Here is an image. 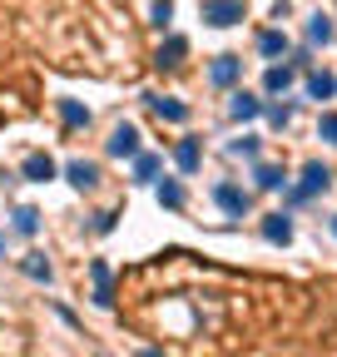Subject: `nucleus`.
I'll use <instances>...</instances> for the list:
<instances>
[{
  "label": "nucleus",
  "instance_id": "obj_1",
  "mask_svg": "<svg viewBox=\"0 0 337 357\" xmlns=\"http://www.w3.org/2000/svg\"><path fill=\"white\" fill-rule=\"evenodd\" d=\"M198 15H203V25L228 30V25H243L248 6H243V0H203V6H198Z\"/></svg>",
  "mask_w": 337,
  "mask_h": 357
},
{
  "label": "nucleus",
  "instance_id": "obj_2",
  "mask_svg": "<svg viewBox=\"0 0 337 357\" xmlns=\"http://www.w3.org/2000/svg\"><path fill=\"white\" fill-rule=\"evenodd\" d=\"M332 189V169L327 164H308L303 169V184L288 194V204H308V199H318V194H327Z\"/></svg>",
  "mask_w": 337,
  "mask_h": 357
},
{
  "label": "nucleus",
  "instance_id": "obj_3",
  "mask_svg": "<svg viewBox=\"0 0 337 357\" xmlns=\"http://www.w3.org/2000/svg\"><path fill=\"white\" fill-rule=\"evenodd\" d=\"M214 204L228 213V218H243L248 208H253V199H248V189H238V184H214Z\"/></svg>",
  "mask_w": 337,
  "mask_h": 357
},
{
  "label": "nucleus",
  "instance_id": "obj_4",
  "mask_svg": "<svg viewBox=\"0 0 337 357\" xmlns=\"http://www.w3.org/2000/svg\"><path fill=\"white\" fill-rule=\"evenodd\" d=\"M104 154H114V159H134V154H139V129H134V124H114V134L104 139Z\"/></svg>",
  "mask_w": 337,
  "mask_h": 357
},
{
  "label": "nucleus",
  "instance_id": "obj_5",
  "mask_svg": "<svg viewBox=\"0 0 337 357\" xmlns=\"http://www.w3.org/2000/svg\"><path fill=\"white\" fill-rule=\"evenodd\" d=\"M65 178H70L79 194H95V189H100V164H90V159H70V164H65Z\"/></svg>",
  "mask_w": 337,
  "mask_h": 357
},
{
  "label": "nucleus",
  "instance_id": "obj_6",
  "mask_svg": "<svg viewBox=\"0 0 337 357\" xmlns=\"http://www.w3.org/2000/svg\"><path fill=\"white\" fill-rule=\"evenodd\" d=\"M144 100H149V109H154L159 119H168V124H189V114H194V109H189L184 100H174V95H144Z\"/></svg>",
  "mask_w": 337,
  "mask_h": 357
},
{
  "label": "nucleus",
  "instance_id": "obj_7",
  "mask_svg": "<svg viewBox=\"0 0 337 357\" xmlns=\"http://www.w3.org/2000/svg\"><path fill=\"white\" fill-rule=\"evenodd\" d=\"M238 75H243V60L238 55H214V65H208V79H214L219 89L238 84Z\"/></svg>",
  "mask_w": 337,
  "mask_h": 357
},
{
  "label": "nucleus",
  "instance_id": "obj_8",
  "mask_svg": "<svg viewBox=\"0 0 337 357\" xmlns=\"http://www.w3.org/2000/svg\"><path fill=\"white\" fill-rule=\"evenodd\" d=\"M90 278H95V303L100 307H114V278H109V263H90Z\"/></svg>",
  "mask_w": 337,
  "mask_h": 357
},
{
  "label": "nucleus",
  "instance_id": "obj_9",
  "mask_svg": "<svg viewBox=\"0 0 337 357\" xmlns=\"http://www.w3.org/2000/svg\"><path fill=\"white\" fill-rule=\"evenodd\" d=\"M184 55H189V40H184V35H174L168 45H159L154 65H159V70H179V65H184Z\"/></svg>",
  "mask_w": 337,
  "mask_h": 357
},
{
  "label": "nucleus",
  "instance_id": "obj_10",
  "mask_svg": "<svg viewBox=\"0 0 337 357\" xmlns=\"http://www.w3.org/2000/svg\"><path fill=\"white\" fill-rule=\"evenodd\" d=\"M20 174L30 178V184H50V178H55V159H50V154H30V159L20 164Z\"/></svg>",
  "mask_w": 337,
  "mask_h": 357
},
{
  "label": "nucleus",
  "instance_id": "obj_11",
  "mask_svg": "<svg viewBox=\"0 0 337 357\" xmlns=\"http://www.w3.org/2000/svg\"><path fill=\"white\" fill-rule=\"evenodd\" d=\"M20 273H25L30 283H50V278H55V268H50L45 253H25V258H20Z\"/></svg>",
  "mask_w": 337,
  "mask_h": 357
},
{
  "label": "nucleus",
  "instance_id": "obj_12",
  "mask_svg": "<svg viewBox=\"0 0 337 357\" xmlns=\"http://www.w3.org/2000/svg\"><path fill=\"white\" fill-rule=\"evenodd\" d=\"M263 238L268 243H292V213H268L263 218Z\"/></svg>",
  "mask_w": 337,
  "mask_h": 357
},
{
  "label": "nucleus",
  "instance_id": "obj_13",
  "mask_svg": "<svg viewBox=\"0 0 337 357\" xmlns=\"http://www.w3.org/2000/svg\"><path fill=\"white\" fill-rule=\"evenodd\" d=\"M174 164H179V174H198V164H203V154H198V139H179V149H174Z\"/></svg>",
  "mask_w": 337,
  "mask_h": 357
},
{
  "label": "nucleus",
  "instance_id": "obj_14",
  "mask_svg": "<svg viewBox=\"0 0 337 357\" xmlns=\"http://www.w3.org/2000/svg\"><path fill=\"white\" fill-rule=\"evenodd\" d=\"M228 114H233L238 124H243V119H258V114H263V100H253V95H243V89H238V95L228 100Z\"/></svg>",
  "mask_w": 337,
  "mask_h": 357
},
{
  "label": "nucleus",
  "instance_id": "obj_15",
  "mask_svg": "<svg viewBox=\"0 0 337 357\" xmlns=\"http://www.w3.org/2000/svg\"><path fill=\"white\" fill-rule=\"evenodd\" d=\"M10 218H15V234H20V238H35V234H40V208L20 204V208H15Z\"/></svg>",
  "mask_w": 337,
  "mask_h": 357
},
{
  "label": "nucleus",
  "instance_id": "obj_16",
  "mask_svg": "<svg viewBox=\"0 0 337 357\" xmlns=\"http://www.w3.org/2000/svg\"><path fill=\"white\" fill-rule=\"evenodd\" d=\"M292 75H298L292 65H268V75H263V89H268V95H283V89L292 84Z\"/></svg>",
  "mask_w": 337,
  "mask_h": 357
},
{
  "label": "nucleus",
  "instance_id": "obj_17",
  "mask_svg": "<svg viewBox=\"0 0 337 357\" xmlns=\"http://www.w3.org/2000/svg\"><path fill=\"white\" fill-rule=\"evenodd\" d=\"M159 169H164V159H159V154H134V184H154Z\"/></svg>",
  "mask_w": 337,
  "mask_h": 357
},
{
  "label": "nucleus",
  "instance_id": "obj_18",
  "mask_svg": "<svg viewBox=\"0 0 337 357\" xmlns=\"http://www.w3.org/2000/svg\"><path fill=\"white\" fill-rule=\"evenodd\" d=\"M253 184H258V189H288V174L278 169V164H258V174H253Z\"/></svg>",
  "mask_w": 337,
  "mask_h": 357
},
{
  "label": "nucleus",
  "instance_id": "obj_19",
  "mask_svg": "<svg viewBox=\"0 0 337 357\" xmlns=\"http://www.w3.org/2000/svg\"><path fill=\"white\" fill-rule=\"evenodd\" d=\"M258 50H263L268 60H278V55H288V50H292V45H288V35H283V30H263V35H258Z\"/></svg>",
  "mask_w": 337,
  "mask_h": 357
},
{
  "label": "nucleus",
  "instance_id": "obj_20",
  "mask_svg": "<svg viewBox=\"0 0 337 357\" xmlns=\"http://www.w3.org/2000/svg\"><path fill=\"white\" fill-rule=\"evenodd\" d=\"M332 95H337L332 75H322V70H308V100H332Z\"/></svg>",
  "mask_w": 337,
  "mask_h": 357
},
{
  "label": "nucleus",
  "instance_id": "obj_21",
  "mask_svg": "<svg viewBox=\"0 0 337 357\" xmlns=\"http://www.w3.org/2000/svg\"><path fill=\"white\" fill-rule=\"evenodd\" d=\"M159 204L164 208H184V184L179 178H159Z\"/></svg>",
  "mask_w": 337,
  "mask_h": 357
},
{
  "label": "nucleus",
  "instance_id": "obj_22",
  "mask_svg": "<svg viewBox=\"0 0 337 357\" xmlns=\"http://www.w3.org/2000/svg\"><path fill=\"white\" fill-rule=\"evenodd\" d=\"M60 119H65L70 129H84V124H90V109H84L79 100H60Z\"/></svg>",
  "mask_w": 337,
  "mask_h": 357
},
{
  "label": "nucleus",
  "instance_id": "obj_23",
  "mask_svg": "<svg viewBox=\"0 0 337 357\" xmlns=\"http://www.w3.org/2000/svg\"><path fill=\"white\" fill-rule=\"evenodd\" d=\"M327 40H332V20L327 15H313L308 20V45H327Z\"/></svg>",
  "mask_w": 337,
  "mask_h": 357
},
{
  "label": "nucleus",
  "instance_id": "obj_24",
  "mask_svg": "<svg viewBox=\"0 0 337 357\" xmlns=\"http://www.w3.org/2000/svg\"><path fill=\"white\" fill-rule=\"evenodd\" d=\"M263 114H268L273 129H288L292 124V105H263Z\"/></svg>",
  "mask_w": 337,
  "mask_h": 357
},
{
  "label": "nucleus",
  "instance_id": "obj_25",
  "mask_svg": "<svg viewBox=\"0 0 337 357\" xmlns=\"http://www.w3.org/2000/svg\"><path fill=\"white\" fill-rule=\"evenodd\" d=\"M228 154H233V159H258V139H233Z\"/></svg>",
  "mask_w": 337,
  "mask_h": 357
},
{
  "label": "nucleus",
  "instance_id": "obj_26",
  "mask_svg": "<svg viewBox=\"0 0 337 357\" xmlns=\"http://www.w3.org/2000/svg\"><path fill=\"white\" fill-rule=\"evenodd\" d=\"M318 139H327V144L337 149V114H322V119H318Z\"/></svg>",
  "mask_w": 337,
  "mask_h": 357
},
{
  "label": "nucleus",
  "instance_id": "obj_27",
  "mask_svg": "<svg viewBox=\"0 0 337 357\" xmlns=\"http://www.w3.org/2000/svg\"><path fill=\"white\" fill-rule=\"evenodd\" d=\"M149 15H154L159 30H168V20H174V6H168V0H154V10H149Z\"/></svg>",
  "mask_w": 337,
  "mask_h": 357
},
{
  "label": "nucleus",
  "instance_id": "obj_28",
  "mask_svg": "<svg viewBox=\"0 0 337 357\" xmlns=\"http://www.w3.org/2000/svg\"><path fill=\"white\" fill-rule=\"evenodd\" d=\"M114 218L119 213H95V234H114Z\"/></svg>",
  "mask_w": 337,
  "mask_h": 357
},
{
  "label": "nucleus",
  "instance_id": "obj_29",
  "mask_svg": "<svg viewBox=\"0 0 337 357\" xmlns=\"http://www.w3.org/2000/svg\"><path fill=\"white\" fill-rule=\"evenodd\" d=\"M139 357H164V352H159V347H144V352H139Z\"/></svg>",
  "mask_w": 337,
  "mask_h": 357
},
{
  "label": "nucleus",
  "instance_id": "obj_30",
  "mask_svg": "<svg viewBox=\"0 0 337 357\" xmlns=\"http://www.w3.org/2000/svg\"><path fill=\"white\" fill-rule=\"evenodd\" d=\"M0 253H6V234H0Z\"/></svg>",
  "mask_w": 337,
  "mask_h": 357
},
{
  "label": "nucleus",
  "instance_id": "obj_31",
  "mask_svg": "<svg viewBox=\"0 0 337 357\" xmlns=\"http://www.w3.org/2000/svg\"><path fill=\"white\" fill-rule=\"evenodd\" d=\"M332 229H337V218H332Z\"/></svg>",
  "mask_w": 337,
  "mask_h": 357
}]
</instances>
